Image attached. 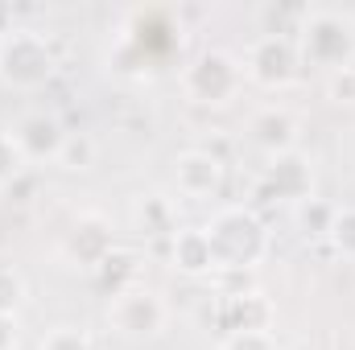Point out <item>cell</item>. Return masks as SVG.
<instances>
[{
    "label": "cell",
    "mask_w": 355,
    "mask_h": 350,
    "mask_svg": "<svg viewBox=\"0 0 355 350\" xmlns=\"http://www.w3.org/2000/svg\"><path fill=\"white\" fill-rule=\"evenodd\" d=\"M17 342H21L17 317H4V313H0V350H17Z\"/></svg>",
    "instance_id": "603a6c76"
},
{
    "label": "cell",
    "mask_w": 355,
    "mask_h": 350,
    "mask_svg": "<svg viewBox=\"0 0 355 350\" xmlns=\"http://www.w3.org/2000/svg\"><path fill=\"white\" fill-rule=\"evenodd\" d=\"M12 140H17V149H21V157L29 165H42V161H58V153L67 145V128H62V120L54 111H42L37 107V111L17 116Z\"/></svg>",
    "instance_id": "8fae6325"
},
{
    "label": "cell",
    "mask_w": 355,
    "mask_h": 350,
    "mask_svg": "<svg viewBox=\"0 0 355 350\" xmlns=\"http://www.w3.org/2000/svg\"><path fill=\"white\" fill-rule=\"evenodd\" d=\"M29 301V280L21 276V268L12 264H0V313L4 317H17Z\"/></svg>",
    "instance_id": "2e32d148"
},
{
    "label": "cell",
    "mask_w": 355,
    "mask_h": 350,
    "mask_svg": "<svg viewBox=\"0 0 355 350\" xmlns=\"http://www.w3.org/2000/svg\"><path fill=\"white\" fill-rule=\"evenodd\" d=\"M219 350H281V347L265 330H248V334H223Z\"/></svg>",
    "instance_id": "44dd1931"
},
{
    "label": "cell",
    "mask_w": 355,
    "mask_h": 350,
    "mask_svg": "<svg viewBox=\"0 0 355 350\" xmlns=\"http://www.w3.org/2000/svg\"><path fill=\"white\" fill-rule=\"evenodd\" d=\"M116 252V239H112V223L103 214H79L71 223V231L62 235V260L71 268H87V272H99L103 260Z\"/></svg>",
    "instance_id": "9c48e42d"
},
{
    "label": "cell",
    "mask_w": 355,
    "mask_h": 350,
    "mask_svg": "<svg viewBox=\"0 0 355 350\" xmlns=\"http://www.w3.org/2000/svg\"><path fill=\"white\" fill-rule=\"evenodd\" d=\"M107 326L128 342H153L170 326V305L157 288L132 284V288H124L107 301Z\"/></svg>",
    "instance_id": "5b68a950"
},
{
    "label": "cell",
    "mask_w": 355,
    "mask_h": 350,
    "mask_svg": "<svg viewBox=\"0 0 355 350\" xmlns=\"http://www.w3.org/2000/svg\"><path fill=\"white\" fill-rule=\"evenodd\" d=\"M215 256V276H252L272 252V231L252 206H223L202 223Z\"/></svg>",
    "instance_id": "6da1fadb"
},
{
    "label": "cell",
    "mask_w": 355,
    "mask_h": 350,
    "mask_svg": "<svg viewBox=\"0 0 355 350\" xmlns=\"http://www.w3.org/2000/svg\"><path fill=\"white\" fill-rule=\"evenodd\" d=\"M174 185H178V194L190 198V202L215 198L227 185V165L211 149H186V153H178V161H174Z\"/></svg>",
    "instance_id": "30bf717a"
},
{
    "label": "cell",
    "mask_w": 355,
    "mask_h": 350,
    "mask_svg": "<svg viewBox=\"0 0 355 350\" xmlns=\"http://www.w3.org/2000/svg\"><path fill=\"white\" fill-rule=\"evenodd\" d=\"M170 268H174L178 276H190V280L215 276L211 239H207L202 227H178V235L170 239Z\"/></svg>",
    "instance_id": "5bb4252c"
},
{
    "label": "cell",
    "mask_w": 355,
    "mask_h": 350,
    "mask_svg": "<svg viewBox=\"0 0 355 350\" xmlns=\"http://www.w3.org/2000/svg\"><path fill=\"white\" fill-rule=\"evenodd\" d=\"M327 95H331V103L355 107V66H347V71H335V75H327Z\"/></svg>",
    "instance_id": "7402d4cb"
},
{
    "label": "cell",
    "mask_w": 355,
    "mask_h": 350,
    "mask_svg": "<svg viewBox=\"0 0 355 350\" xmlns=\"http://www.w3.org/2000/svg\"><path fill=\"white\" fill-rule=\"evenodd\" d=\"M302 75V54L289 33H265L244 54V79L265 91H285Z\"/></svg>",
    "instance_id": "8992f818"
},
{
    "label": "cell",
    "mask_w": 355,
    "mask_h": 350,
    "mask_svg": "<svg viewBox=\"0 0 355 350\" xmlns=\"http://www.w3.org/2000/svg\"><path fill=\"white\" fill-rule=\"evenodd\" d=\"M297 54L302 66H318L327 75L355 66V17L339 8H306L297 29Z\"/></svg>",
    "instance_id": "7a4b0ae2"
},
{
    "label": "cell",
    "mask_w": 355,
    "mask_h": 350,
    "mask_svg": "<svg viewBox=\"0 0 355 350\" xmlns=\"http://www.w3.org/2000/svg\"><path fill=\"white\" fill-rule=\"evenodd\" d=\"M8 29H17V25H12V8H8V4H0V37H4Z\"/></svg>",
    "instance_id": "cb8c5ba5"
},
{
    "label": "cell",
    "mask_w": 355,
    "mask_h": 350,
    "mask_svg": "<svg viewBox=\"0 0 355 350\" xmlns=\"http://www.w3.org/2000/svg\"><path fill=\"white\" fill-rule=\"evenodd\" d=\"M293 210H297V227H302L306 235H322V239H327L331 219H335V206H327V202L310 198V202H302V206H293Z\"/></svg>",
    "instance_id": "ffe728a7"
},
{
    "label": "cell",
    "mask_w": 355,
    "mask_h": 350,
    "mask_svg": "<svg viewBox=\"0 0 355 350\" xmlns=\"http://www.w3.org/2000/svg\"><path fill=\"white\" fill-rule=\"evenodd\" d=\"M128 223L141 239H174L178 235V206L174 198L149 190V194H137L132 198V210H128Z\"/></svg>",
    "instance_id": "4fadbf2b"
},
{
    "label": "cell",
    "mask_w": 355,
    "mask_h": 350,
    "mask_svg": "<svg viewBox=\"0 0 355 350\" xmlns=\"http://www.w3.org/2000/svg\"><path fill=\"white\" fill-rule=\"evenodd\" d=\"M58 75V54L42 29L17 25L0 37V87L33 95Z\"/></svg>",
    "instance_id": "3957f363"
},
{
    "label": "cell",
    "mask_w": 355,
    "mask_h": 350,
    "mask_svg": "<svg viewBox=\"0 0 355 350\" xmlns=\"http://www.w3.org/2000/svg\"><path fill=\"white\" fill-rule=\"evenodd\" d=\"M37 350H95V347H91V334L83 330V326L62 322V326L46 330V338L37 342Z\"/></svg>",
    "instance_id": "d6986e66"
},
{
    "label": "cell",
    "mask_w": 355,
    "mask_h": 350,
    "mask_svg": "<svg viewBox=\"0 0 355 350\" xmlns=\"http://www.w3.org/2000/svg\"><path fill=\"white\" fill-rule=\"evenodd\" d=\"M327 243H331L335 256L355 260V206H335V219H331Z\"/></svg>",
    "instance_id": "e0dca14e"
},
{
    "label": "cell",
    "mask_w": 355,
    "mask_h": 350,
    "mask_svg": "<svg viewBox=\"0 0 355 350\" xmlns=\"http://www.w3.org/2000/svg\"><path fill=\"white\" fill-rule=\"evenodd\" d=\"M95 161H99V140L91 132H67V145L58 153V165L67 174H87Z\"/></svg>",
    "instance_id": "9a60e30c"
},
{
    "label": "cell",
    "mask_w": 355,
    "mask_h": 350,
    "mask_svg": "<svg viewBox=\"0 0 355 350\" xmlns=\"http://www.w3.org/2000/svg\"><path fill=\"white\" fill-rule=\"evenodd\" d=\"M178 83H182V95L198 107H232L248 79H244V62L232 50L207 46L182 66Z\"/></svg>",
    "instance_id": "277c9868"
},
{
    "label": "cell",
    "mask_w": 355,
    "mask_h": 350,
    "mask_svg": "<svg viewBox=\"0 0 355 350\" xmlns=\"http://www.w3.org/2000/svg\"><path fill=\"white\" fill-rule=\"evenodd\" d=\"M297 136H302V124H297V116H293L289 107L268 103L261 111H252V120H248V140H252L265 157H277V153L297 149Z\"/></svg>",
    "instance_id": "7c38bea8"
},
{
    "label": "cell",
    "mask_w": 355,
    "mask_h": 350,
    "mask_svg": "<svg viewBox=\"0 0 355 350\" xmlns=\"http://www.w3.org/2000/svg\"><path fill=\"white\" fill-rule=\"evenodd\" d=\"M211 317H215V326H219L223 334H248V330L272 334L277 305L268 301L261 288H240V293H219Z\"/></svg>",
    "instance_id": "ba28073f"
},
{
    "label": "cell",
    "mask_w": 355,
    "mask_h": 350,
    "mask_svg": "<svg viewBox=\"0 0 355 350\" xmlns=\"http://www.w3.org/2000/svg\"><path fill=\"white\" fill-rule=\"evenodd\" d=\"M25 169H29V161L21 157V149L12 140V128H0V190H12Z\"/></svg>",
    "instance_id": "ac0fdd59"
},
{
    "label": "cell",
    "mask_w": 355,
    "mask_h": 350,
    "mask_svg": "<svg viewBox=\"0 0 355 350\" xmlns=\"http://www.w3.org/2000/svg\"><path fill=\"white\" fill-rule=\"evenodd\" d=\"M261 190H265V198L285 202V206L310 202L314 198V161H310V153L289 149V153L265 157V165H261Z\"/></svg>",
    "instance_id": "52a82bcc"
}]
</instances>
